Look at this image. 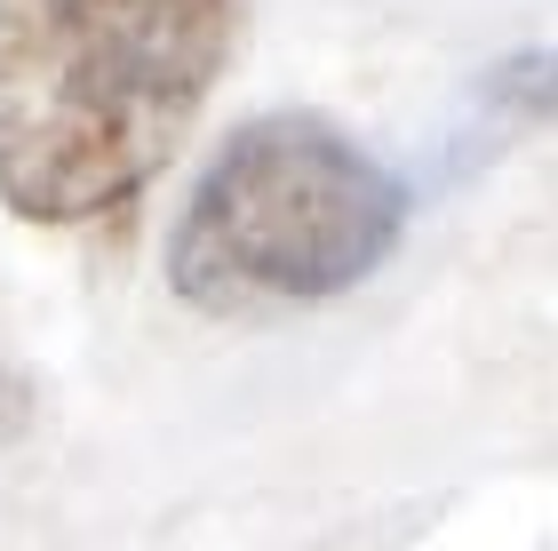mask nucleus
I'll return each instance as SVG.
<instances>
[{"instance_id": "f257e3e1", "label": "nucleus", "mask_w": 558, "mask_h": 551, "mask_svg": "<svg viewBox=\"0 0 558 551\" xmlns=\"http://www.w3.org/2000/svg\"><path fill=\"white\" fill-rule=\"evenodd\" d=\"M247 0H0V200L129 216L240 57Z\"/></svg>"}, {"instance_id": "f03ea898", "label": "nucleus", "mask_w": 558, "mask_h": 551, "mask_svg": "<svg viewBox=\"0 0 558 551\" xmlns=\"http://www.w3.org/2000/svg\"><path fill=\"white\" fill-rule=\"evenodd\" d=\"M408 177L327 112H256L208 153L168 232V288L208 320L336 304L408 240Z\"/></svg>"}, {"instance_id": "7ed1b4c3", "label": "nucleus", "mask_w": 558, "mask_h": 551, "mask_svg": "<svg viewBox=\"0 0 558 551\" xmlns=\"http://www.w3.org/2000/svg\"><path fill=\"white\" fill-rule=\"evenodd\" d=\"M550 120H558V40H526V48L495 57V64L471 81L463 120H454V136H447V153H454L447 168L463 177V168L495 160L511 136L550 129Z\"/></svg>"}, {"instance_id": "20e7f679", "label": "nucleus", "mask_w": 558, "mask_h": 551, "mask_svg": "<svg viewBox=\"0 0 558 551\" xmlns=\"http://www.w3.org/2000/svg\"><path fill=\"white\" fill-rule=\"evenodd\" d=\"M33 423V375H24L16 360H0V440L24 432Z\"/></svg>"}]
</instances>
